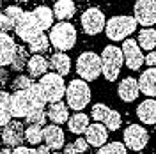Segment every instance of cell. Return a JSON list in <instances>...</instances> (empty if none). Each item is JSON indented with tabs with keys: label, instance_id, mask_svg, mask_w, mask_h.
Segmentation results:
<instances>
[{
	"label": "cell",
	"instance_id": "9a60e30c",
	"mask_svg": "<svg viewBox=\"0 0 156 154\" xmlns=\"http://www.w3.org/2000/svg\"><path fill=\"white\" fill-rule=\"evenodd\" d=\"M16 43L14 39L11 37L9 34H4L0 32V68L4 66H9L12 62V58L16 55Z\"/></svg>",
	"mask_w": 156,
	"mask_h": 154
},
{
	"label": "cell",
	"instance_id": "ab89813d",
	"mask_svg": "<svg viewBox=\"0 0 156 154\" xmlns=\"http://www.w3.org/2000/svg\"><path fill=\"white\" fill-rule=\"evenodd\" d=\"M144 64H147L149 68H156V51H149L144 57Z\"/></svg>",
	"mask_w": 156,
	"mask_h": 154
},
{
	"label": "cell",
	"instance_id": "74e56055",
	"mask_svg": "<svg viewBox=\"0 0 156 154\" xmlns=\"http://www.w3.org/2000/svg\"><path fill=\"white\" fill-rule=\"evenodd\" d=\"M75 149H76V154H82V152H85V151H87V140H85V138H82V136H80V138H76V140H75Z\"/></svg>",
	"mask_w": 156,
	"mask_h": 154
},
{
	"label": "cell",
	"instance_id": "4316f807",
	"mask_svg": "<svg viewBox=\"0 0 156 154\" xmlns=\"http://www.w3.org/2000/svg\"><path fill=\"white\" fill-rule=\"evenodd\" d=\"M75 11H76V7H75L73 0H58L53 5V16L57 19H69L75 14Z\"/></svg>",
	"mask_w": 156,
	"mask_h": 154
},
{
	"label": "cell",
	"instance_id": "3957f363",
	"mask_svg": "<svg viewBox=\"0 0 156 154\" xmlns=\"http://www.w3.org/2000/svg\"><path fill=\"white\" fill-rule=\"evenodd\" d=\"M66 99L68 103L66 105L76 112H82L85 106L90 103V89H89L87 82L83 80H71L69 85L66 87Z\"/></svg>",
	"mask_w": 156,
	"mask_h": 154
},
{
	"label": "cell",
	"instance_id": "60d3db41",
	"mask_svg": "<svg viewBox=\"0 0 156 154\" xmlns=\"http://www.w3.org/2000/svg\"><path fill=\"white\" fill-rule=\"evenodd\" d=\"M50 151L51 149H50L48 145H39L37 149H36V154H51Z\"/></svg>",
	"mask_w": 156,
	"mask_h": 154
},
{
	"label": "cell",
	"instance_id": "d590c367",
	"mask_svg": "<svg viewBox=\"0 0 156 154\" xmlns=\"http://www.w3.org/2000/svg\"><path fill=\"white\" fill-rule=\"evenodd\" d=\"M23 12H25V11L21 9L20 5H9L7 9L4 11V14H5L7 18H11L14 23H18V19L21 18V14H23Z\"/></svg>",
	"mask_w": 156,
	"mask_h": 154
},
{
	"label": "cell",
	"instance_id": "9c48e42d",
	"mask_svg": "<svg viewBox=\"0 0 156 154\" xmlns=\"http://www.w3.org/2000/svg\"><path fill=\"white\" fill-rule=\"evenodd\" d=\"M105 25H107L105 14H103V11H99L98 7H89L82 14V27H83L87 36H98L101 30L105 29Z\"/></svg>",
	"mask_w": 156,
	"mask_h": 154
},
{
	"label": "cell",
	"instance_id": "ffe728a7",
	"mask_svg": "<svg viewBox=\"0 0 156 154\" xmlns=\"http://www.w3.org/2000/svg\"><path fill=\"white\" fill-rule=\"evenodd\" d=\"M136 117L144 124H156V101L154 99H146L136 106Z\"/></svg>",
	"mask_w": 156,
	"mask_h": 154
},
{
	"label": "cell",
	"instance_id": "b9f144b4",
	"mask_svg": "<svg viewBox=\"0 0 156 154\" xmlns=\"http://www.w3.org/2000/svg\"><path fill=\"white\" fill-rule=\"evenodd\" d=\"M64 154H76V149H75V145H73V144L64 145Z\"/></svg>",
	"mask_w": 156,
	"mask_h": 154
},
{
	"label": "cell",
	"instance_id": "7c38bea8",
	"mask_svg": "<svg viewBox=\"0 0 156 154\" xmlns=\"http://www.w3.org/2000/svg\"><path fill=\"white\" fill-rule=\"evenodd\" d=\"M122 135H124V145H126V149L129 147L131 151H142L147 145V142H149V133L138 124H129L124 129Z\"/></svg>",
	"mask_w": 156,
	"mask_h": 154
},
{
	"label": "cell",
	"instance_id": "836d02e7",
	"mask_svg": "<svg viewBox=\"0 0 156 154\" xmlns=\"http://www.w3.org/2000/svg\"><path fill=\"white\" fill-rule=\"evenodd\" d=\"M98 154H126V145L121 142H112V144H105L99 147Z\"/></svg>",
	"mask_w": 156,
	"mask_h": 154
},
{
	"label": "cell",
	"instance_id": "ba28073f",
	"mask_svg": "<svg viewBox=\"0 0 156 154\" xmlns=\"http://www.w3.org/2000/svg\"><path fill=\"white\" fill-rule=\"evenodd\" d=\"M14 30H16L18 37L21 39V41H25V43H30L32 39L37 37L39 34H43V30L39 29L37 21H36V18H34L32 12H23L21 18L18 19Z\"/></svg>",
	"mask_w": 156,
	"mask_h": 154
},
{
	"label": "cell",
	"instance_id": "7a4b0ae2",
	"mask_svg": "<svg viewBox=\"0 0 156 154\" xmlns=\"http://www.w3.org/2000/svg\"><path fill=\"white\" fill-rule=\"evenodd\" d=\"M122 64H124V57H122L121 48L112 46V44L103 48V51H101V73L108 82H115Z\"/></svg>",
	"mask_w": 156,
	"mask_h": 154
},
{
	"label": "cell",
	"instance_id": "30bf717a",
	"mask_svg": "<svg viewBox=\"0 0 156 154\" xmlns=\"http://www.w3.org/2000/svg\"><path fill=\"white\" fill-rule=\"evenodd\" d=\"M133 18L138 25L151 29L156 23V0H136Z\"/></svg>",
	"mask_w": 156,
	"mask_h": 154
},
{
	"label": "cell",
	"instance_id": "277c9868",
	"mask_svg": "<svg viewBox=\"0 0 156 154\" xmlns=\"http://www.w3.org/2000/svg\"><path fill=\"white\" fill-rule=\"evenodd\" d=\"M136 19L133 16H114L107 21L105 30L110 41H124L136 30Z\"/></svg>",
	"mask_w": 156,
	"mask_h": 154
},
{
	"label": "cell",
	"instance_id": "7402d4cb",
	"mask_svg": "<svg viewBox=\"0 0 156 154\" xmlns=\"http://www.w3.org/2000/svg\"><path fill=\"white\" fill-rule=\"evenodd\" d=\"M50 68V62L43 55H32L27 62V69L30 73V78H41L46 75V71Z\"/></svg>",
	"mask_w": 156,
	"mask_h": 154
},
{
	"label": "cell",
	"instance_id": "d6986e66",
	"mask_svg": "<svg viewBox=\"0 0 156 154\" xmlns=\"http://www.w3.org/2000/svg\"><path fill=\"white\" fill-rule=\"evenodd\" d=\"M138 89L142 94H146L149 97L156 96V68L146 69L140 78H138Z\"/></svg>",
	"mask_w": 156,
	"mask_h": 154
},
{
	"label": "cell",
	"instance_id": "8992f818",
	"mask_svg": "<svg viewBox=\"0 0 156 154\" xmlns=\"http://www.w3.org/2000/svg\"><path fill=\"white\" fill-rule=\"evenodd\" d=\"M39 85L44 92V97L50 103H57L66 96V83L64 78L57 73H46L44 76L39 78Z\"/></svg>",
	"mask_w": 156,
	"mask_h": 154
},
{
	"label": "cell",
	"instance_id": "f6af8a7d",
	"mask_svg": "<svg viewBox=\"0 0 156 154\" xmlns=\"http://www.w3.org/2000/svg\"><path fill=\"white\" fill-rule=\"evenodd\" d=\"M0 136H2V128H0Z\"/></svg>",
	"mask_w": 156,
	"mask_h": 154
},
{
	"label": "cell",
	"instance_id": "1f68e13d",
	"mask_svg": "<svg viewBox=\"0 0 156 154\" xmlns=\"http://www.w3.org/2000/svg\"><path fill=\"white\" fill-rule=\"evenodd\" d=\"M25 140L32 145L41 144V140H43V128L41 126H36V124H30L25 129Z\"/></svg>",
	"mask_w": 156,
	"mask_h": 154
},
{
	"label": "cell",
	"instance_id": "5bb4252c",
	"mask_svg": "<svg viewBox=\"0 0 156 154\" xmlns=\"http://www.w3.org/2000/svg\"><path fill=\"white\" fill-rule=\"evenodd\" d=\"M32 108L30 97L27 94V90H16L14 94H11V114L16 119L27 117Z\"/></svg>",
	"mask_w": 156,
	"mask_h": 154
},
{
	"label": "cell",
	"instance_id": "2e32d148",
	"mask_svg": "<svg viewBox=\"0 0 156 154\" xmlns=\"http://www.w3.org/2000/svg\"><path fill=\"white\" fill-rule=\"evenodd\" d=\"M85 140L89 145L92 147H103L108 140V129L101 122L96 124H89L87 131H85Z\"/></svg>",
	"mask_w": 156,
	"mask_h": 154
},
{
	"label": "cell",
	"instance_id": "44dd1931",
	"mask_svg": "<svg viewBox=\"0 0 156 154\" xmlns=\"http://www.w3.org/2000/svg\"><path fill=\"white\" fill-rule=\"evenodd\" d=\"M50 121L53 122V124H64V122H68L69 119V110H68V105L66 103H62V101H57V103H51L48 108V114H46Z\"/></svg>",
	"mask_w": 156,
	"mask_h": 154
},
{
	"label": "cell",
	"instance_id": "603a6c76",
	"mask_svg": "<svg viewBox=\"0 0 156 154\" xmlns=\"http://www.w3.org/2000/svg\"><path fill=\"white\" fill-rule=\"evenodd\" d=\"M32 14H34V18H36V21H37L39 29L43 30H48L53 27V11L50 9V7H46V5H39V7H36V9L32 11Z\"/></svg>",
	"mask_w": 156,
	"mask_h": 154
},
{
	"label": "cell",
	"instance_id": "8fae6325",
	"mask_svg": "<svg viewBox=\"0 0 156 154\" xmlns=\"http://www.w3.org/2000/svg\"><path fill=\"white\" fill-rule=\"evenodd\" d=\"M122 57H124V64L128 66V69H131V71H138V69L142 68V64H144V53H142V50L138 46V43H136L135 39H124V43H122Z\"/></svg>",
	"mask_w": 156,
	"mask_h": 154
},
{
	"label": "cell",
	"instance_id": "7bdbcfd3",
	"mask_svg": "<svg viewBox=\"0 0 156 154\" xmlns=\"http://www.w3.org/2000/svg\"><path fill=\"white\" fill-rule=\"evenodd\" d=\"M5 76H7V73H5V71H0V82H2V83L5 82Z\"/></svg>",
	"mask_w": 156,
	"mask_h": 154
},
{
	"label": "cell",
	"instance_id": "cb8c5ba5",
	"mask_svg": "<svg viewBox=\"0 0 156 154\" xmlns=\"http://www.w3.org/2000/svg\"><path fill=\"white\" fill-rule=\"evenodd\" d=\"M50 66L53 68V71L60 75V76H66L69 71H71V58L64 53V51H57L53 53L50 58Z\"/></svg>",
	"mask_w": 156,
	"mask_h": 154
},
{
	"label": "cell",
	"instance_id": "ac0fdd59",
	"mask_svg": "<svg viewBox=\"0 0 156 154\" xmlns=\"http://www.w3.org/2000/svg\"><path fill=\"white\" fill-rule=\"evenodd\" d=\"M117 94H119V97H121L124 103L135 101L136 97H138V94H140L138 80H135V78H131V76L124 78V80L119 83V87H117Z\"/></svg>",
	"mask_w": 156,
	"mask_h": 154
},
{
	"label": "cell",
	"instance_id": "83f0119b",
	"mask_svg": "<svg viewBox=\"0 0 156 154\" xmlns=\"http://www.w3.org/2000/svg\"><path fill=\"white\" fill-rule=\"evenodd\" d=\"M138 46L140 50L144 48L147 51H153V48H156V30L153 29H142L138 34Z\"/></svg>",
	"mask_w": 156,
	"mask_h": 154
},
{
	"label": "cell",
	"instance_id": "e575fe53",
	"mask_svg": "<svg viewBox=\"0 0 156 154\" xmlns=\"http://www.w3.org/2000/svg\"><path fill=\"white\" fill-rule=\"evenodd\" d=\"M32 83H34V82H32V78L30 76H23V75H20V76H16V80L12 82V87H14L16 90H27V89H30Z\"/></svg>",
	"mask_w": 156,
	"mask_h": 154
},
{
	"label": "cell",
	"instance_id": "52a82bcc",
	"mask_svg": "<svg viewBox=\"0 0 156 154\" xmlns=\"http://www.w3.org/2000/svg\"><path fill=\"white\" fill-rule=\"evenodd\" d=\"M90 117L96 119L98 122H101L107 129H112V131H117V129L121 128V124H122L121 114L115 112V110H112V108H108V106L103 105V103H98V105L92 106Z\"/></svg>",
	"mask_w": 156,
	"mask_h": 154
},
{
	"label": "cell",
	"instance_id": "7dc6e473",
	"mask_svg": "<svg viewBox=\"0 0 156 154\" xmlns=\"http://www.w3.org/2000/svg\"><path fill=\"white\" fill-rule=\"evenodd\" d=\"M23 2H29V0H23Z\"/></svg>",
	"mask_w": 156,
	"mask_h": 154
},
{
	"label": "cell",
	"instance_id": "4fadbf2b",
	"mask_svg": "<svg viewBox=\"0 0 156 154\" xmlns=\"http://www.w3.org/2000/svg\"><path fill=\"white\" fill-rule=\"evenodd\" d=\"M2 140L7 147H20L21 142L25 140V129L21 122L18 121H11L7 126H4L2 129Z\"/></svg>",
	"mask_w": 156,
	"mask_h": 154
},
{
	"label": "cell",
	"instance_id": "f546056e",
	"mask_svg": "<svg viewBox=\"0 0 156 154\" xmlns=\"http://www.w3.org/2000/svg\"><path fill=\"white\" fill-rule=\"evenodd\" d=\"M48 48H50V39H48V36H44V34H39L37 37L32 39L29 43V50L34 55L44 53V51H48Z\"/></svg>",
	"mask_w": 156,
	"mask_h": 154
},
{
	"label": "cell",
	"instance_id": "8d00e7d4",
	"mask_svg": "<svg viewBox=\"0 0 156 154\" xmlns=\"http://www.w3.org/2000/svg\"><path fill=\"white\" fill-rule=\"evenodd\" d=\"M14 27H16V23L12 21L11 18H7L4 12H0V32H9V30H14Z\"/></svg>",
	"mask_w": 156,
	"mask_h": 154
},
{
	"label": "cell",
	"instance_id": "5b68a950",
	"mask_svg": "<svg viewBox=\"0 0 156 154\" xmlns=\"http://www.w3.org/2000/svg\"><path fill=\"white\" fill-rule=\"evenodd\" d=\"M76 73L83 82L96 80L101 75V57L94 51H83L76 58Z\"/></svg>",
	"mask_w": 156,
	"mask_h": 154
},
{
	"label": "cell",
	"instance_id": "f35d334b",
	"mask_svg": "<svg viewBox=\"0 0 156 154\" xmlns=\"http://www.w3.org/2000/svg\"><path fill=\"white\" fill-rule=\"evenodd\" d=\"M11 154H36V149H32V147H23V145H20V147H14Z\"/></svg>",
	"mask_w": 156,
	"mask_h": 154
},
{
	"label": "cell",
	"instance_id": "e0dca14e",
	"mask_svg": "<svg viewBox=\"0 0 156 154\" xmlns=\"http://www.w3.org/2000/svg\"><path fill=\"white\" fill-rule=\"evenodd\" d=\"M43 138L50 149H62L66 144V138H64V131L60 129V126L51 124V126H44L43 129Z\"/></svg>",
	"mask_w": 156,
	"mask_h": 154
},
{
	"label": "cell",
	"instance_id": "6da1fadb",
	"mask_svg": "<svg viewBox=\"0 0 156 154\" xmlns=\"http://www.w3.org/2000/svg\"><path fill=\"white\" fill-rule=\"evenodd\" d=\"M50 44L58 51H68L76 44V29L68 21H58L50 29Z\"/></svg>",
	"mask_w": 156,
	"mask_h": 154
},
{
	"label": "cell",
	"instance_id": "484cf974",
	"mask_svg": "<svg viewBox=\"0 0 156 154\" xmlns=\"http://www.w3.org/2000/svg\"><path fill=\"white\" fill-rule=\"evenodd\" d=\"M12 119L11 114V94L5 90H0V128L7 126Z\"/></svg>",
	"mask_w": 156,
	"mask_h": 154
},
{
	"label": "cell",
	"instance_id": "ee69618b",
	"mask_svg": "<svg viewBox=\"0 0 156 154\" xmlns=\"http://www.w3.org/2000/svg\"><path fill=\"white\" fill-rule=\"evenodd\" d=\"M0 154H11V149L9 147H4V149L0 151Z\"/></svg>",
	"mask_w": 156,
	"mask_h": 154
},
{
	"label": "cell",
	"instance_id": "bcb514c9",
	"mask_svg": "<svg viewBox=\"0 0 156 154\" xmlns=\"http://www.w3.org/2000/svg\"><path fill=\"white\" fill-rule=\"evenodd\" d=\"M51 154H60V152H51Z\"/></svg>",
	"mask_w": 156,
	"mask_h": 154
},
{
	"label": "cell",
	"instance_id": "d4e9b609",
	"mask_svg": "<svg viewBox=\"0 0 156 154\" xmlns=\"http://www.w3.org/2000/svg\"><path fill=\"white\" fill-rule=\"evenodd\" d=\"M68 128H69V131L75 133V135L85 133L87 128H89V117L85 114H82V112H78L76 115H73L68 119Z\"/></svg>",
	"mask_w": 156,
	"mask_h": 154
},
{
	"label": "cell",
	"instance_id": "4dcf8cb0",
	"mask_svg": "<svg viewBox=\"0 0 156 154\" xmlns=\"http://www.w3.org/2000/svg\"><path fill=\"white\" fill-rule=\"evenodd\" d=\"M27 62H29V51H27V48L18 46L16 48V55L12 58V62H11L12 69L14 71H21L23 68H27Z\"/></svg>",
	"mask_w": 156,
	"mask_h": 154
},
{
	"label": "cell",
	"instance_id": "d6a6232c",
	"mask_svg": "<svg viewBox=\"0 0 156 154\" xmlns=\"http://www.w3.org/2000/svg\"><path fill=\"white\" fill-rule=\"evenodd\" d=\"M25 121L30 124H36V126H43L44 121H46V114H44V108H30L29 115L25 117Z\"/></svg>",
	"mask_w": 156,
	"mask_h": 154
},
{
	"label": "cell",
	"instance_id": "c3c4849f",
	"mask_svg": "<svg viewBox=\"0 0 156 154\" xmlns=\"http://www.w3.org/2000/svg\"><path fill=\"white\" fill-rule=\"evenodd\" d=\"M0 5H2V0H0Z\"/></svg>",
	"mask_w": 156,
	"mask_h": 154
},
{
	"label": "cell",
	"instance_id": "f1b7e54d",
	"mask_svg": "<svg viewBox=\"0 0 156 154\" xmlns=\"http://www.w3.org/2000/svg\"><path fill=\"white\" fill-rule=\"evenodd\" d=\"M27 94L30 97V103H32V108H44V103H46V97H44V92L39 83H32L30 89H27Z\"/></svg>",
	"mask_w": 156,
	"mask_h": 154
}]
</instances>
